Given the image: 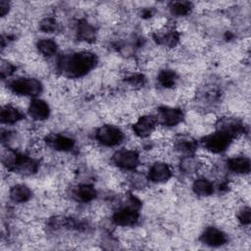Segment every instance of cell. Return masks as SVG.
<instances>
[{
	"instance_id": "6da1fadb",
	"label": "cell",
	"mask_w": 251,
	"mask_h": 251,
	"mask_svg": "<svg viewBox=\"0 0 251 251\" xmlns=\"http://www.w3.org/2000/svg\"><path fill=\"white\" fill-rule=\"evenodd\" d=\"M97 59L89 52H79L64 57L61 60L60 68L69 76H80L95 67Z\"/></svg>"
},
{
	"instance_id": "7a4b0ae2",
	"label": "cell",
	"mask_w": 251,
	"mask_h": 251,
	"mask_svg": "<svg viewBox=\"0 0 251 251\" xmlns=\"http://www.w3.org/2000/svg\"><path fill=\"white\" fill-rule=\"evenodd\" d=\"M10 89L17 95L36 96L42 90L39 80L32 77H19L11 81Z\"/></svg>"
},
{
	"instance_id": "3957f363",
	"label": "cell",
	"mask_w": 251,
	"mask_h": 251,
	"mask_svg": "<svg viewBox=\"0 0 251 251\" xmlns=\"http://www.w3.org/2000/svg\"><path fill=\"white\" fill-rule=\"evenodd\" d=\"M232 138L230 136L218 130L215 133L205 136L202 142L208 151L212 153H221L229 147Z\"/></svg>"
},
{
	"instance_id": "277c9868",
	"label": "cell",
	"mask_w": 251,
	"mask_h": 251,
	"mask_svg": "<svg viewBox=\"0 0 251 251\" xmlns=\"http://www.w3.org/2000/svg\"><path fill=\"white\" fill-rule=\"evenodd\" d=\"M96 139L105 146H115L122 142L124 134L122 130L112 125L102 126L96 132Z\"/></svg>"
},
{
	"instance_id": "5b68a950",
	"label": "cell",
	"mask_w": 251,
	"mask_h": 251,
	"mask_svg": "<svg viewBox=\"0 0 251 251\" xmlns=\"http://www.w3.org/2000/svg\"><path fill=\"white\" fill-rule=\"evenodd\" d=\"M112 159L116 166L123 169H126V170L134 169L136 166H138V163H139L138 154L131 149L118 150L113 155Z\"/></svg>"
},
{
	"instance_id": "8992f818",
	"label": "cell",
	"mask_w": 251,
	"mask_h": 251,
	"mask_svg": "<svg viewBox=\"0 0 251 251\" xmlns=\"http://www.w3.org/2000/svg\"><path fill=\"white\" fill-rule=\"evenodd\" d=\"M158 120L152 115H143L136 120L132 128L134 133L139 137H146L154 133L157 128Z\"/></svg>"
},
{
	"instance_id": "52a82bcc",
	"label": "cell",
	"mask_w": 251,
	"mask_h": 251,
	"mask_svg": "<svg viewBox=\"0 0 251 251\" xmlns=\"http://www.w3.org/2000/svg\"><path fill=\"white\" fill-rule=\"evenodd\" d=\"M183 119V113L180 109L173 107H163L159 110L157 120H159L164 126H174L178 125Z\"/></svg>"
},
{
	"instance_id": "ba28073f",
	"label": "cell",
	"mask_w": 251,
	"mask_h": 251,
	"mask_svg": "<svg viewBox=\"0 0 251 251\" xmlns=\"http://www.w3.org/2000/svg\"><path fill=\"white\" fill-rule=\"evenodd\" d=\"M218 130L222 131L231 138L241 134L244 131L243 124L234 118H223L218 124Z\"/></svg>"
},
{
	"instance_id": "9c48e42d",
	"label": "cell",
	"mask_w": 251,
	"mask_h": 251,
	"mask_svg": "<svg viewBox=\"0 0 251 251\" xmlns=\"http://www.w3.org/2000/svg\"><path fill=\"white\" fill-rule=\"evenodd\" d=\"M172 176V170L170 166L165 162L154 163L149 171L148 177L154 182H165Z\"/></svg>"
},
{
	"instance_id": "30bf717a",
	"label": "cell",
	"mask_w": 251,
	"mask_h": 251,
	"mask_svg": "<svg viewBox=\"0 0 251 251\" xmlns=\"http://www.w3.org/2000/svg\"><path fill=\"white\" fill-rule=\"evenodd\" d=\"M202 241L210 246L217 247L225 244L227 241L226 233L217 227H207L202 234Z\"/></svg>"
},
{
	"instance_id": "8fae6325",
	"label": "cell",
	"mask_w": 251,
	"mask_h": 251,
	"mask_svg": "<svg viewBox=\"0 0 251 251\" xmlns=\"http://www.w3.org/2000/svg\"><path fill=\"white\" fill-rule=\"evenodd\" d=\"M138 221V213L133 207H125L114 215V222L123 226H132Z\"/></svg>"
},
{
	"instance_id": "7c38bea8",
	"label": "cell",
	"mask_w": 251,
	"mask_h": 251,
	"mask_svg": "<svg viewBox=\"0 0 251 251\" xmlns=\"http://www.w3.org/2000/svg\"><path fill=\"white\" fill-rule=\"evenodd\" d=\"M49 107L41 99H33L28 106V114L35 121H43L49 116Z\"/></svg>"
},
{
	"instance_id": "4fadbf2b",
	"label": "cell",
	"mask_w": 251,
	"mask_h": 251,
	"mask_svg": "<svg viewBox=\"0 0 251 251\" xmlns=\"http://www.w3.org/2000/svg\"><path fill=\"white\" fill-rule=\"evenodd\" d=\"M228 169L238 175L248 174L250 171V161L245 156H236L228 160Z\"/></svg>"
},
{
	"instance_id": "5bb4252c",
	"label": "cell",
	"mask_w": 251,
	"mask_h": 251,
	"mask_svg": "<svg viewBox=\"0 0 251 251\" xmlns=\"http://www.w3.org/2000/svg\"><path fill=\"white\" fill-rule=\"evenodd\" d=\"M48 144L58 151H69L74 147V140L65 135H51L47 138Z\"/></svg>"
},
{
	"instance_id": "9a60e30c",
	"label": "cell",
	"mask_w": 251,
	"mask_h": 251,
	"mask_svg": "<svg viewBox=\"0 0 251 251\" xmlns=\"http://www.w3.org/2000/svg\"><path fill=\"white\" fill-rule=\"evenodd\" d=\"M174 146L175 148L184 154H190L192 152H194L197 148V143L196 141L190 137V136H186V135H179L177 137L175 138L174 140Z\"/></svg>"
},
{
	"instance_id": "2e32d148",
	"label": "cell",
	"mask_w": 251,
	"mask_h": 251,
	"mask_svg": "<svg viewBox=\"0 0 251 251\" xmlns=\"http://www.w3.org/2000/svg\"><path fill=\"white\" fill-rule=\"evenodd\" d=\"M0 119L2 124H15L23 119V114L15 106L5 105L1 109Z\"/></svg>"
},
{
	"instance_id": "e0dca14e",
	"label": "cell",
	"mask_w": 251,
	"mask_h": 251,
	"mask_svg": "<svg viewBox=\"0 0 251 251\" xmlns=\"http://www.w3.org/2000/svg\"><path fill=\"white\" fill-rule=\"evenodd\" d=\"M31 196L29 187L25 184H16L10 190V198L15 203H24Z\"/></svg>"
},
{
	"instance_id": "ac0fdd59",
	"label": "cell",
	"mask_w": 251,
	"mask_h": 251,
	"mask_svg": "<svg viewBox=\"0 0 251 251\" xmlns=\"http://www.w3.org/2000/svg\"><path fill=\"white\" fill-rule=\"evenodd\" d=\"M192 188L194 190V192L202 197L205 196H210L211 194H213L214 192V185L213 183L204 177L195 179L192 185Z\"/></svg>"
},
{
	"instance_id": "d6986e66",
	"label": "cell",
	"mask_w": 251,
	"mask_h": 251,
	"mask_svg": "<svg viewBox=\"0 0 251 251\" xmlns=\"http://www.w3.org/2000/svg\"><path fill=\"white\" fill-rule=\"evenodd\" d=\"M57 43L55 40L51 38H43L38 41L37 43V49L38 51L46 57L53 56L57 52Z\"/></svg>"
},
{
	"instance_id": "ffe728a7",
	"label": "cell",
	"mask_w": 251,
	"mask_h": 251,
	"mask_svg": "<svg viewBox=\"0 0 251 251\" xmlns=\"http://www.w3.org/2000/svg\"><path fill=\"white\" fill-rule=\"evenodd\" d=\"M75 195L78 200L83 202H88L93 200L96 197V190L91 185L82 184L75 189Z\"/></svg>"
},
{
	"instance_id": "44dd1931",
	"label": "cell",
	"mask_w": 251,
	"mask_h": 251,
	"mask_svg": "<svg viewBox=\"0 0 251 251\" xmlns=\"http://www.w3.org/2000/svg\"><path fill=\"white\" fill-rule=\"evenodd\" d=\"M201 166H202V163L199 160H197L196 158H192L190 156H187L186 158L182 159L180 162L181 170L187 174H192L196 172Z\"/></svg>"
},
{
	"instance_id": "7402d4cb",
	"label": "cell",
	"mask_w": 251,
	"mask_h": 251,
	"mask_svg": "<svg viewBox=\"0 0 251 251\" xmlns=\"http://www.w3.org/2000/svg\"><path fill=\"white\" fill-rule=\"evenodd\" d=\"M159 82L164 87H173L176 81V75L171 70L163 71L158 76Z\"/></svg>"
},
{
	"instance_id": "603a6c76",
	"label": "cell",
	"mask_w": 251,
	"mask_h": 251,
	"mask_svg": "<svg viewBox=\"0 0 251 251\" xmlns=\"http://www.w3.org/2000/svg\"><path fill=\"white\" fill-rule=\"evenodd\" d=\"M191 4L189 2L185 1H177L172 3L171 11L173 14L176 16H185L187 15L191 10Z\"/></svg>"
},
{
	"instance_id": "cb8c5ba5",
	"label": "cell",
	"mask_w": 251,
	"mask_h": 251,
	"mask_svg": "<svg viewBox=\"0 0 251 251\" xmlns=\"http://www.w3.org/2000/svg\"><path fill=\"white\" fill-rule=\"evenodd\" d=\"M78 34L83 39L86 40V39H90L94 36V30L90 25L83 22V23L79 24V25H78Z\"/></svg>"
},
{
	"instance_id": "d4e9b609",
	"label": "cell",
	"mask_w": 251,
	"mask_h": 251,
	"mask_svg": "<svg viewBox=\"0 0 251 251\" xmlns=\"http://www.w3.org/2000/svg\"><path fill=\"white\" fill-rule=\"evenodd\" d=\"M57 28V23L53 18H46L40 23V29L43 32H53Z\"/></svg>"
},
{
	"instance_id": "484cf974",
	"label": "cell",
	"mask_w": 251,
	"mask_h": 251,
	"mask_svg": "<svg viewBox=\"0 0 251 251\" xmlns=\"http://www.w3.org/2000/svg\"><path fill=\"white\" fill-rule=\"evenodd\" d=\"M237 219L241 224L248 225L250 223V209L248 207L241 209L238 213Z\"/></svg>"
},
{
	"instance_id": "4316f807",
	"label": "cell",
	"mask_w": 251,
	"mask_h": 251,
	"mask_svg": "<svg viewBox=\"0 0 251 251\" xmlns=\"http://www.w3.org/2000/svg\"><path fill=\"white\" fill-rule=\"evenodd\" d=\"M14 70H15V68L10 62L2 61V63H1V75H2V77H6V76H9L10 75H12Z\"/></svg>"
},
{
	"instance_id": "83f0119b",
	"label": "cell",
	"mask_w": 251,
	"mask_h": 251,
	"mask_svg": "<svg viewBox=\"0 0 251 251\" xmlns=\"http://www.w3.org/2000/svg\"><path fill=\"white\" fill-rule=\"evenodd\" d=\"M9 7H10L9 2L4 1V0H1V1H0V13H1V17H5V15L8 14V12H9Z\"/></svg>"
}]
</instances>
